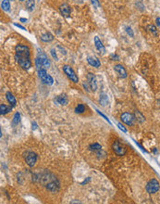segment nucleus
Returning a JSON list of instances; mask_svg holds the SVG:
<instances>
[{
    "label": "nucleus",
    "mask_w": 160,
    "mask_h": 204,
    "mask_svg": "<svg viewBox=\"0 0 160 204\" xmlns=\"http://www.w3.org/2000/svg\"><path fill=\"white\" fill-rule=\"evenodd\" d=\"M112 149H113V151H114L118 156H123V155H125L127 152V149L125 147V145L119 142V140L114 141V143L112 144Z\"/></svg>",
    "instance_id": "obj_4"
},
{
    "label": "nucleus",
    "mask_w": 160,
    "mask_h": 204,
    "mask_svg": "<svg viewBox=\"0 0 160 204\" xmlns=\"http://www.w3.org/2000/svg\"><path fill=\"white\" fill-rule=\"evenodd\" d=\"M156 24H157L158 26H160V18H157V19H156Z\"/></svg>",
    "instance_id": "obj_35"
},
{
    "label": "nucleus",
    "mask_w": 160,
    "mask_h": 204,
    "mask_svg": "<svg viewBox=\"0 0 160 204\" xmlns=\"http://www.w3.org/2000/svg\"><path fill=\"white\" fill-rule=\"evenodd\" d=\"M96 111H97V113H98V114H99L100 116H102V117H103V118H104V119H105L106 121H107V123H109L111 124V122L109 121V119H108V118L107 117V116H106V115H104V114H103V113H101V112H100V111H99L98 110H96Z\"/></svg>",
    "instance_id": "obj_28"
},
{
    "label": "nucleus",
    "mask_w": 160,
    "mask_h": 204,
    "mask_svg": "<svg viewBox=\"0 0 160 204\" xmlns=\"http://www.w3.org/2000/svg\"><path fill=\"white\" fill-rule=\"evenodd\" d=\"M135 119H136L139 123H143L145 121V118L143 116V114L141 113L140 111H135Z\"/></svg>",
    "instance_id": "obj_22"
},
{
    "label": "nucleus",
    "mask_w": 160,
    "mask_h": 204,
    "mask_svg": "<svg viewBox=\"0 0 160 204\" xmlns=\"http://www.w3.org/2000/svg\"><path fill=\"white\" fill-rule=\"evenodd\" d=\"M63 72H65V74L68 76V78L73 82V83H78L79 82V77L78 75L75 73V72L73 71V69L69 66V65H64L63 66Z\"/></svg>",
    "instance_id": "obj_5"
},
{
    "label": "nucleus",
    "mask_w": 160,
    "mask_h": 204,
    "mask_svg": "<svg viewBox=\"0 0 160 204\" xmlns=\"http://www.w3.org/2000/svg\"><path fill=\"white\" fill-rule=\"evenodd\" d=\"M54 39V36L50 33H44L41 35V40L43 42H51Z\"/></svg>",
    "instance_id": "obj_18"
},
{
    "label": "nucleus",
    "mask_w": 160,
    "mask_h": 204,
    "mask_svg": "<svg viewBox=\"0 0 160 204\" xmlns=\"http://www.w3.org/2000/svg\"><path fill=\"white\" fill-rule=\"evenodd\" d=\"M51 55H52V57H53V59L55 60V61H58V56H56V50L55 49H51Z\"/></svg>",
    "instance_id": "obj_29"
},
{
    "label": "nucleus",
    "mask_w": 160,
    "mask_h": 204,
    "mask_svg": "<svg viewBox=\"0 0 160 204\" xmlns=\"http://www.w3.org/2000/svg\"><path fill=\"white\" fill-rule=\"evenodd\" d=\"M91 2L93 4V6L95 7H100V2H99V0H91Z\"/></svg>",
    "instance_id": "obj_27"
},
{
    "label": "nucleus",
    "mask_w": 160,
    "mask_h": 204,
    "mask_svg": "<svg viewBox=\"0 0 160 204\" xmlns=\"http://www.w3.org/2000/svg\"><path fill=\"white\" fill-rule=\"evenodd\" d=\"M59 10H60L61 14H62L64 17H66V18H68V17L70 16L71 9H70V7L68 4L64 3V4L60 5V7H59Z\"/></svg>",
    "instance_id": "obj_11"
},
{
    "label": "nucleus",
    "mask_w": 160,
    "mask_h": 204,
    "mask_svg": "<svg viewBox=\"0 0 160 204\" xmlns=\"http://www.w3.org/2000/svg\"><path fill=\"white\" fill-rule=\"evenodd\" d=\"M35 65L38 70H41L43 68L47 69V68L50 67V61L48 60L47 56H46L40 48H38V56H37L35 60Z\"/></svg>",
    "instance_id": "obj_3"
},
{
    "label": "nucleus",
    "mask_w": 160,
    "mask_h": 204,
    "mask_svg": "<svg viewBox=\"0 0 160 204\" xmlns=\"http://www.w3.org/2000/svg\"><path fill=\"white\" fill-rule=\"evenodd\" d=\"M114 70L117 72V73L119 75V77H121V78H126L127 77V72L125 70V68L120 65V64H117L114 66Z\"/></svg>",
    "instance_id": "obj_12"
},
{
    "label": "nucleus",
    "mask_w": 160,
    "mask_h": 204,
    "mask_svg": "<svg viewBox=\"0 0 160 204\" xmlns=\"http://www.w3.org/2000/svg\"><path fill=\"white\" fill-rule=\"evenodd\" d=\"M24 160L28 166L33 167L37 161V155H36V153H34L33 151H26L24 153Z\"/></svg>",
    "instance_id": "obj_6"
},
{
    "label": "nucleus",
    "mask_w": 160,
    "mask_h": 204,
    "mask_svg": "<svg viewBox=\"0 0 160 204\" xmlns=\"http://www.w3.org/2000/svg\"><path fill=\"white\" fill-rule=\"evenodd\" d=\"M39 180L43 186L52 193L58 192L60 188V183L59 179L50 172H44L40 176Z\"/></svg>",
    "instance_id": "obj_2"
},
{
    "label": "nucleus",
    "mask_w": 160,
    "mask_h": 204,
    "mask_svg": "<svg viewBox=\"0 0 160 204\" xmlns=\"http://www.w3.org/2000/svg\"><path fill=\"white\" fill-rule=\"evenodd\" d=\"M38 75L40 77V79L42 80V82L45 84H48V85H52L54 84V79L53 77L49 74H47L46 71L44 69H41L38 70Z\"/></svg>",
    "instance_id": "obj_7"
},
{
    "label": "nucleus",
    "mask_w": 160,
    "mask_h": 204,
    "mask_svg": "<svg viewBox=\"0 0 160 204\" xmlns=\"http://www.w3.org/2000/svg\"><path fill=\"white\" fill-rule=\"evenodd\" d=\"M87 83L90 86V89L92 91H96L97 89V83H96V75L93 73H88L87 74Z\"/></svg>",
    "instance_id": "obj_10"
},
{
    "label": "nucleus",
    "mask_w": 160,
    "mask_h": 204,
    "mask_svg": "<svg viewBox=\"0 0 160 204\" xmlns=\"http://www.w3.org/2000/svg\"><path fill=\"white\" fill-rule=\"evenodd\" d=\"M9 1H13V0H9Z\"/></svg>",
    "instance_id": "obj_38"
},
{
    "label": "nucleus",
    "mask_w": 160,
    "mask_h": 204,
    "mask_svg": "<svg viewBox=\"0 0 160 204\" xmlns=\"http://www.w3.org/2000/svg\"><path fill=\"white\" fill-rule=\"evenodd\" d=\"M14 26H16V27H19V28H21V30H25V28L23 27V26H21V24H18V23H14Z\"/></svg>",
    "instance_id": "obj_33"
},
{
    "label": "nucleus",
    "mask_w": 160,
    "mask_h": 204,
    "mask_svg": "<svg viewBox=\"0 0 160 204\" xmlns=\"http://www.w3.org/2000/svg\"><path fill=\"white\" fill-rule=\"evenodd\" d=\"M146 191L149 193V194H155L156 193L159 188H160V185H159V182L156 180V179H151L146 185Z\"/></svg>",
    "instance_id": "obj_8"
},
{
    "label": "nucleus",
    "mask_w": 160,
    "mask_h": 204,
    "mask_svg": "<svg viewBox=\"0 0 160 204\" xmlns=\"http://www.w3.org/2000/svg\"><path fill=\"white\" fill-rule=\"evenodd\" d=\"M34 6H35V3H34V0H27L26 2V7L29 11H33L34 9Z\"/></svg>",
    "instance_id": "obj_20"
},
{
    "label": "nucleus",
    "mask_w": 160,
    "mask_h": 204,
    "mask_svg": "<svg viewBox=\"0 0 160 204\" xmlns=\"http://www.w3.org/2000/svg\"><path fill=\"white\" fill-rule=\"evenodd\" d=\"M85 111V106L83 104H79L76 108H75V112L76 113H82Z\"/></svg>",
    "instance_id": "obj_24"
},
{
    "label": "nucleus",
    "mask_w": 160,
    "mask_h": 204,
    "mask_svg": "<svg viewBox=\"0 0 160 204\" xmlns=\"http://www.w3.org/2000/svg\"><path fill=\"white\" fill-rule=\"evenodd\" d=\"M20 21H21V22H27V21H28V20H27V19H24V18H21V20H20Z\"/></svg>",
    "instance_id": "obj_36"
},
{
    "label": "nucleus",
    "mask_w": 160,
    "mask_h": 204,
    "mask_svg": "<svg viewBox=\"0 0 160 204\" xmlns=\"http://www.w3.org/2000/svg\"><path fill=\"white\" fill-rule=\"evenodd\" d=\"M95 45H96V49H97L101 54H105V52H106V48H105L104 45H103L102 41L100 40V38H99L98 36H96V37H95Z\"/></svg>",
    "instance_id": "obj_13"
},
{
    "label": "nucleus",
    "mask_w": 160,
    "mask_h": 204,
    "mask_svg": "<svg viewBox=\"0 0 160 204\" xmlns=\"http://www.w3.org/2000/svg\"><path fill=\"white\" fill-rule=\"evenodd\" d=\"M6 98H7V101L9 102V104L12 105V107H15V106H16L17 101H16L15 96L11 94V92H7V93H6Z\"/></svg>",
    "instance_id": "obj_16"
},
{
    "label": "nucleus",
    "mask_w": 160,
    "mask_h": 204,
    "mask_svg": "<svg viewBox=\"0 0 160 204\" xmlns=\"http://www.w3.org/2000/svg\"><path fill=\"white\" fill-rule=\"evenodd\" d=\"M120 119H121L122 122H123L124 123H126L127 125H130L131 126V125H133V123H134L135 117L130 112H124V113L121 114Z\"/></svg>",
    "instance_id": "obj_9"
},
{
    "label": "nucleus",
    "mask_w": 160,
    "mask_h": 204,
    "mask_svg": "<svg viewBox=\"0 0 160 204\" xmlns=\"http://www.w3.org/2000/svg\"><path fill=\"white\" fill-rule=\"evenodd\" d=\"M147 30H149L152 34H154L155 35H157V30L155 25H148L147 26Z\"/></svg>",
    "instance_id": "obj_26"
},
{
    "label": "nucleus",
    "mask_w": 160,
    "mask_h": 204,
    "mask_svg": "<svg viewBox=\"0 0 160 204\" xmlns=\"http://www.w3.org/2000/svg\"><path fill=\"white\" fill-rule=\"evenodd\" d=\"M126 31H127V33H128L129 35H130L131 37L133 36V31H131V29L130 27H126Z\"/></svg>",
    "instance_id": "obj_32"
},
{
    "label": "nucleus",
    "mask_w": 160,
    "mask_h": 204,
    "mask_svg": "<svg viewBox=\"0 0 160 204\" xmlns=\"http://www.w3.org/2000/svg\"><path fill=\"white\" fill-rule=\"evenodd\" d=\"M20 121H21V114L19 112H16L15 115H14V117H13V120H12V123L14 125H16V124H18L19 123H20Z\"/></svg>",
    "instance_id": "obj_25"
},
{
    "label": "nucleus",
    "mask_w": 160,
    "mask_h": 204,
    "mask_svg": "<svg viewBox=\"0 0 160 204\" xmlns=\"http://www.w3.org/2000/svg\"><path fill=\"white\" fill-rule=\"evenodd\" d=\"M1 7L4 11H8L9 7H10V4H9V0H3L1 2Z\"/></svg>",
    "instance_id": "obj_21"
},
{
    "label": "nucleus",
    "mask_w": 160,
    "mask_h": 204,
    "mask_svg": "<svg viewBox=\"0 0 160 204\" xmlns=\"http://www.w3.org/2000/svg\"><path fill=\"white\" fill-rule=\"evenodd\" d=\"M12 107H7L5 104H1L0 105V111H1V115H5L7 113H8L9 111H11Z\"/></svg>",
    "instance_id": "obj_19"
},
{
    "label": "nucleus",
    "mask_w": 160,
    "mask_h": 204,
    "mask_svg": "<svg viewBox=\"0 0 160 204\" xmlns=\"http://www.w3.org/2000/svg\"><path fill=\"white\" fill-rule=\"evenodd\" d=\"M110 59H111L112 61H119V56H117V55H115V54H112V55L110 56Z\"/></svg>",
    "instance_id": "obj_31"
},
{
    "label": "nucleus",
    "mask_w": 160,
    "mask_h": 204,
    "mask_svg": "<svg viewBox=\"0 0 160 204\" xmlns=\"http://www.w3.org/2000/svg\"><path fill=\"white\" fill-rule=\"evenodd\" d=\"M87 62H88L91 66L95 67V68H99V67L101 66L100 61L97 59L96 57H95V56H90V57H88V58H87Z\"/></svg>",
    "instance_id": "obj_14"
},
{
    "label": "nucleus",
    "mask_w": 160,
    "mask_h": 204,
    "mask_svg": "<svg viewBox=\"0 0 160 204\" xmlns=\"http://www.w3.org/2000/svg\"><path fill=\"white\" fill-rule=\"evenodd\" d=\"M55 101H56V103H59V105L66 106V105L68 104V102H69V99H68L67 95L62 94V95H59V96H56V98L55 99Z\"/></svg>",
    "instance_id": "obj_15"
},
{
    "label": "nucleus",
    "mask_w": 160,
    "mask_h": 204,
    "mask_svg": "<svg viewBox=\"0 0 160 204\" xmlns=\"http://www.w3.org/2000/svg\"><path fill=\"white\" fill-rule=\"evenodd\" d=\"M15 60L23 70H29L32 67L31 54L29 47L25 45H17L15 48Z\"/></svg>",
    "instance_id": "obj_1"
},
{
    "label": "nucleus",
    "mask_w": 160,
    "mask_h": 204,
    "mask_svg": "<svg viewBox=\"0 0 160 204\" xmlns=\"http://www.w3.org/2000/svg\"><path fill=\"white\" fill-rule=\"evenodd\" d=\"M89 149H90V150H93V151H97V150L102 149V146L98 143H93V144L90 145Z\"/></svg>",
    "instance_id": "obj_23"
},
{
    "label": "nucleus",
    "mask_w": 160,
    "mask_h": 204,
    "mask_svg": "<svg viewBox=\"0 0 160 204\" xmlns=\"http://www.w3.org/2000/svg\"><path fill=\"white\" fill-rule=\"evenodd\" d=\"M118 126H119V128L120 130H122V131H123L124 133H127V129H126V128L124 127V126L122 125L120 123H118Z\"/></svg>",
    "instance_id": "obj_30"
},
{
    "label": "nucleus",
    "mask_w": 160,
    "mask_h": 204,
    "mask_svg": "<svg viewBox=\"0 0 160 204\" xmlns=\"http://www.w3.org/2000/svg\"><path fill=\"white\" fill-rule=\"evenodd\" d=\"M20 1H25V0H20Z\"/></svg>",
    "instance_id": "obj_37"
},
{
    "label": "nucleus",
    "mask_w": 160,
    "mask_h": 204,
    "mask_svg": "<svg viewBox=\"0 0 160 204\" xmlns=\"http://www.w3.org/2000/svg\"><path fill=\"white\" fill-rule=\"evenodd\" d=\"M37 128V124H36V123H33V127H32V129L33 130H35Z\"/></svg>",
    "instance_id": "obj_34"
},
{
    "label": "nucleus",
    "mask_w": 160,
    "mask_h": 204,
    "mask_svg": "<svg viewBox=\"0 0 160 204\" xmlns=\"http://www.w3.org/2000/svg\"><path fill=\"white\" fill-rule=\"evenodd\" d=\"M99 102L101 104V106L105 107L107 105H108V96L105 93H102L100 95V99H99Z\"/></svg>",
    "instance_id": "obj_17"
}]
</instances>
